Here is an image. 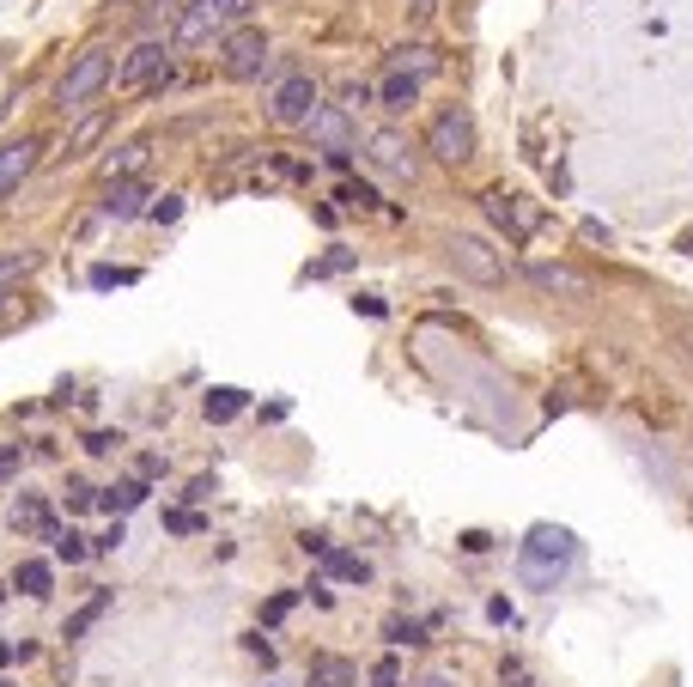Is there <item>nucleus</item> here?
Instances as JSON below:
<instances>
[{
    "label": "nucleus",
    "mask_w": 693,
    "mask_h": 687,
    "mask_svg": "<svg viewBox=\"0 0 693 687\" xmlns=\"http://www.w3.org/2000/svg\"><path fill=\"white\" fill-rule=\"evenodd\" d=\"M383 633H390V645H426V627H420V621H390Z\"/></svg>",
    "instance_id": "obj_31"
},
{
    "label": "nucleus",
    "mask_w": 693,
    "mask_h": 687,
    "mask_svg": "<svg viewBox=\"0 0 693 687\" xmlns=\"http://www.w3.org/2000/svg\"><path fill=\"white\" fill-rule=\"evenodd\" d=\"M365 681H371V687H402V663H396V657H377Z\"/></svg>",
    "instance_id": "obj_29"
},
{
    "label": "nucleus",
    "mask_w": 693,
    "mask_h": 687,
    "mask_svg": "<svg viewBox=\"0 0 693 687\" xmlns=\"http://www.w3.org/2000/svg\"><path fill=\"white\" fill-rule=\"evenodd\" d=\"M323 566H329V578H347V584H365V578H371V566H365L359 554H341V548H329Z\"/></svg>",
    "instance_id": "obj_23"
},
{
    "label": "nucleus",
    "mask_w": 693,
    "mask_h": 687,
    "mask_svg": "<svg viewBox=\"0 0 693 687\" xmlns=\"http://www.w3.org/2000/svg\"><path fill=\"white\" fill-rule=\"evenodd\" d=\"M681 250H687V256H693V232H687V238H681Z\"/></svg>",
    "instance_id": "obj_40"
},
{
    "label": "nucleus",
    "mask_w": 693,
    "mask_h": 687,
    "mask_svg": "<svg viewBox=\"0 0 693 687\" xmlns=\"http://www.w3.org/2000/svg\"><path fill=\"white\" fill-rule=\"evenodd\" d=\"M396 67H402V73H414V80H426V73H432L438 61H432V49H402V61H396Z\"/></svg>",
    "instance_id": "obj_30"
},
{
    "label": "nucleus",
    "mask_w": 693,
    "mask_h": 687,
    "mask_svg": "<svg viewBox=\"0 0 693 687\" xmlns=\"http://www.w3.org/2000/svg\"><path fill=\"white\" fill-rule=\"evenodd\" d=\"M92 134H98V116H86L80 128H73V140H67V159H73V152H80V146H92Z\"/></svg>",
    "instance_id": "obj_34"
},
{
    "label": "nucleus",
    "mask_w": 693,
    "mask_h": 687,
    "mask_svg": "<svg viewBox=\"0 0 693 687\" xmlns=\"http://www.w3.org/2000/svg\"><path fill=\"white\" fill-rule=\"evenodd\" d=\"M98 213H104V219H140V213H146V183H140V177H116V183H104Z\"/></svg>",
    "instance_id": "obj_13"
},
{
    "label": "nucleus",
    "mask_w": 693,
    "mask_h": 687,
    "mask_svg": "<svg viewBox=\"0 0 693 687\" xmlns=\"http://www.w3.org/2000/svg\"><path fill=\"white\" fill-rule=\"evenodd\" d=\"M311 687H359V669L347 657H311Z\"/></svg>",
    "instance_id": "obj_16"
},
{
    "label": "nucleus",
    "mask_w": 693,
    "mask_h": 687,
    "mask_svg": "<svg viewBox=\"0 0 693 687\" xmlns=\"http://www.w3.org/2000/svg\"><path fill=\"white\" fill-rule=\"evenodd\" d=\"M177 213H183V195H165V201H152V207H146V219H159V225H171Z\"/></svg>",
    "instance_id": "obj_32"
},
{
    "label": "nucleus",
    "mask_w": 693,
    "mask_h": 687,
    "mask_svg": "<svg viewBox=\"0 0 693 687\" xmlns=\"http://www.w3.org/2000/svg\"><path fill=\"white\" fill-rule=\"evenodd\" d=\"M0 116H7V104H0Z\"/></svg>",
    "instance_id": "obj_42"
},
{
    "label": "nucleus",
    "mask_w": 693,
    "mask_h": 687,
    "mask_svg": "<svg viewBox=\"0 0 693 687\" xmlns=\"http://www.w3.org/2000/svg\"><path fill=\"white\" fill-rule=\"evenodd\" d=\"M481 207H487V219L499 225L511 244L535 238V225H542V207H529V195H505V189H493V195H481Z\"/></svg>",
    "instance_id": "obj_8"
},
{
    "label": "nucleus",
    "mask_w": 693,
    "mask_h": 687,
    "mask_svg": "<svg viewBox=\"0 0 693 687\" xmlns=\"http://www.w3.org/2000/svg\"><path fill=\"white\" fill-rule=\"evenodd\" d=\"M49 584H55V572H49L43 560H19V572H13V590H19V596L43 602V596H49Z\"/></svg>",
    "instance_id": "obj_18"
},
{
    "label": "nucleus",
    "mask_w": 693,
    "mask_h": 687,
    "mask_svg": "<svg viewBox=\"0 0 693 687\" xmlns=\"http://www.w3.org/2000/svg\"><path fill=\"white\" fill-rule=\"evenodd\" d=\"M134 268H92V286H128Z\"/></svg>",
    "instance_id": "obj_33"
},
{
    "label": "nucleus",
    "mask_w": 693,
    "mask_h": 687,
    "mask_svg": "<svg viewBox=\"0 0 693 687\" xmlns=\"http://www.w3.org/2000/svg\"><path fill=\"white\" fill-rule=\"evenodd\" d=\"M13 529H19V536H43V542H55V529H61V523L49 517V505H43V499H31V493H25V499L13 505Z\"/></svg>",
    "instance_id": "obj_14"
},
{
    "label": "nucleus",
    "mask_w": 693,
    "mask_h": 687,
    "mask_svg": "<svg viewBox=\"0 0 693 687\" xmlns=\"http://www.w3.org/2000/svg\"><path fill=\"white\" fill-rule=\"evenodd\" d=\"M444 256H450V268H456L462 280H475V286H499V280H505V256H499L487 238H475V232H456V238L444 244Z\"/></svg>",
    "instance_id": "obj_4"
},
{
    "label": "nucleus",
    "mask_w": 693,
    "mask_h": 687,
    "mask_svg": "<svg viewBox=\"0 0 693 687\" xmlns=\"http://www.w3.org/2000/svg\"><path fill=\"white\" fill-rule=\"evenodd\" d=\"M268 116L280 122V128H304L317 116V80L311 73H286V80L274 86V98H268Z\"/></svg>",
    "instance_id": "obj_6"
},
{
    "label": "nucleus",
    "mask_w": 693,
    "mask_h": 687,
    "mask_svg": "<svg viewBox=\"0 0 693 687\" xmlns=\"http://www.w3.org/2000/svg\"><path fill=\"white\" fill-rule=\"evenodd\" d=\"M426 152L444 159V165H469L475 159V116L462 110V104H444L432 116V128H426Z\"/></svg>",
    "instance_id": "obj_3"
},
{
    "label": "nucleus",
    "mask_w": 693,
    "mask_h": 687,
    "mask_svg": "<svg viewBox=\"0 0 693 687\" xmlns=\"http://www.w3.org/2000/svg\"><path fill=\"white\" fill-rule=\"evenodd\" d=\"M165 529H171V536H201V511H165Z\"/></svg>",
    "instance_id": "obj_28"
},
{
    "label": "nucleus",
    "mask_w": 693,
    "mask_h": 687,
    "mask_svg": "<svg viewBox=\"0 0 693 687\" xmlns=\"http://www.w3.org/2000/svg\"><path fill=\"white\" fill-rule=\"evenodd\" d=\"M104 608H110V590H98V596H92V602L80 608V615H73V621L61 627V639H67V645H80V639H86V633L98 627V615H104Z\"/></svg>",
    "instance_id": "obj_19"
},
{
    "label": "nucleus",
    "mask_w": 693,
    "mask_h": 687,
    "mask_svg": "<svg viewBox=\"0 0 693 687\" xmlns=\"http://www.w3.org/2000/svg\"><path fill=\"white\" fill-rule=\"evenodd\" d=\"M365 159H371L383 177H396V183H414V177H420V152H414L396 128H377L371 146H365Z\"/></svg>",
    "instance_id": "obj_9"
},
{
    "label": "nucleus",
    "mask_w": 693,
    "mask_h": 687,
    "mask_svg": "<svg viewBox=\"0 0 693 687\" xmlns=\"http://www.w3.org/2000/svg\"><path fill=\"white\" fill-rule=\"evenodd\" d=\"M244 390H231V384H219V390H207V402H201V414L207 420H231V414H244Z\"/></svg>",
    "instance_id": "obj_20"
},
{
    "label": "nucleus",
    "mask_w": 693,
    "mask_h": 687,
    "mask_svg": "<svg viewBox=\"0 0 693 687\" xmlns=\"http://www.w3.org/2000/svg\"><path fill=\"white\" fill-rule=\"evenodd\" d=\"M341 268H353V250H329L323 262L304 268V280H329V274H341Z\"/></svg>",
    "instance_id": "obj_25"
},
{
    "label": "nucleus",
    "mask_w": 693,
    "mask_h": 687,
    "mask_svg": "<svg viewBox=\"0 0 693 687\" xmlns=\"http://www.w3.org/2000/svg\"><path fill=\"white\" fill-rule=\"evenodd\" d=\"M116 444H122V432H92V438H86V450H92V456H110Z\"/></svg>",
    "instance_id": "obj_35"
},
{
    "label": "nucleus",
    "mask_w": 693,
    "mask_h": 687,
    "mask_svg": "<svg viewBox=\"0 0 693 687\" xmlns=\"http://www.w3.org/2000/svg\"><path fill=\"white\" fill-rule=\"evenodd\" d=\"M110 67H116V61H110V49H86L80 61H73V67L61 73V86H55V110H61V116H86V110H92V98L110 86Z\"/></svg>",
    "instance_id": "obj_2"
},
{
    "label": "nucleus",
    "mask_w": 693,
    "mask_h": 687,
    "mask_svg": "<svg viewBox=\"0 0 693 687\" xmlns=\"http://www.w3.org/2000/svg\"><path fill=\"white\" fill-rule=\"evenodd\" d=\"M140 499H146V481H116V487H104V493H98V505H104V511H134Z\"/></svg>",
    "instance_id": "obj_22"
},
{
    "label": "nucleus",
    "mask_w": 693,
    "mask_h": 687,
    "mask_svg": "<svg viewBox=\"0 0 693 687\" xmlns=\"http://www.w3.org/2000/svg\"><path fill=\"white\" fill-rule=\"evenodd\" d=\"M304 128H311V140L323 152H353V116H347V104H317V116L304 122Z\"/></svg>",
    "instance_id": "obj_11"
},
{
    "label": "nucleus",
    "mask_w": 693,
    "mask_h": 687,
    "mask_svg": "<svg viewBox=\"0 0 693 687\" xmlns=\"http://www.w3.org/2000/svg\"><path fill=\"white\" fill-rule=\"evenodd\" d=\"M292 602H298V596H292V590H280V596H274V602H268V608H262V621H268V627H274V621H280V615H286V608H292Z\"/></svg>",
    "instance_id": "obj_36"
},
{
    "label": "nucleus",
    "mask_w": 693,
    "mask_h": 687,
    "mask_svg": "<svg viewBox=\"0 0 693 687\" xmlns=\"http://www.w3.org/2000/svg\"><path fill=\"white\" fill-rule=\"evenodd\" d=\"M171 49L165 43H140L128 61H122V92H159V86H171Z\"/></svg>",
    "instance_id": "obj_7"
},
{
    "label": "nucleus",
    "mask_w": 693,
    "mask_h": 687,
    "mask_svg": "<svg viewBox=\"0 0 693 687\" xmlns=\"http://www.w3.org/2000/svg\"><path fill=\"white\" fill-rule=\"evenodd\" d=\"M49 548H55V560H67V566H80V560L92 554L80 529H55V542H49Z\"/></svg>",
    "instance_id": "obj_24"
},
{
    "label": "nucleus",
    "mask_w": 693,
    "mask_h": 687,
    "mask_svg": "<svg viewBox=\"0 0 693 687\" xmlns=\"http://www.w3.org/2000/svg\"><path fill=\"white\" fill-rule=\"evenodd\" d=\"M31 657V645H0V663H25Z\"/></svg>",
    "instance_id": "obj_37"
},
{
    "label": "nucleus",
    "mask_w": 693,
    "mask_h": 687,
    "mask_svg": "<svg viewBox=\"0 0 693 687\" xmlns=\"http://www.w3.org/2000/svg\"><path fill=\"white\" fill-rule=\"evenodd\" d=\"M37 159H43V134H19V140L0 146V201H7V195L37 171Z\"/></svg>",
    "instance_id": "obj_10"
},
{
    "label": "nucleus",
    "mask_w": 693,
    "mask_h": 687,
    "mask_svg": "<svg viewBox=\"0 0 693 687\" xmlns=\"http://www.w3.org/2000/svg\"><path fill=\"white\" fill-rule=\"evenodd\" d=\"M529 286H542V292H560V298H590V274L566 268V262H529L523 268Z\"/></svg>",
    "instance_id": "obj_12"
},
{
    "label": "nucleus",
    "mask_w": 693,
    "mask_h": 687,
    "mask_svg": "<svg viewBox=\"0 0 693 687\" xmlns=\"http://www.w3.org/2000/svg\"><path fill=\"white\" fill-rule=\"evenodd\" d=\"M304 687H311V681H304Z\"/></svg>",
    "instance_id": "obj_44"
},
{
    "label": "nucleus",
    "mask_w": 693,
    "mask_h": 687,
    "mask_svg": "<svg viewBox=\"0 0 693 687\" xmlns=\"http://www.w3.org/2000/svg\"><path fill=\"white\" fill-rule=\"evenodd\" d=\"M0 687H7V681H0Z\"/></svg>",
    "instance_id": "obj_43"
},
{
    "label": "nucleus",
    "mask_w": 693,
    "mask_h": 687,
    "mask_svg": "<svg viewBox=\"0 0 693 687\" xmlns=\"http://www.w3.org/2000/svg\"><path fill=\"white\" fill-rule=\"evenodd\" d=\"M201 37H213V25L201 19V7H189V13L177 19V43H201Z\"/></svg>",
    "instance_id": "obj_26"
},
{
    "label": "nucleus",
    "mask_w": 693,
    "mask_h": 687,
    "mask_svg": "<svg viewBox=\"0 0 693 687\" xmlns=\"http://www.w3.org/2000/svg\"><path fill=\"white\" fill-rule=\"evenodd\" d=\"M408 13H414V19H432V13H438V0H408Z\"/></svg>",
    "instance_id": "obj_38"
},
{
    "label": "nucleus",
    "mask_w": 693,
    "mask_h": 687,
    "mask_svg": "<svg viewBox=\"0 0 693 687\" xmlns=\"http://www.w3.org/2000/svg\"><path fill=\"white\" fill-rule=\"evenodd\" d=\"M377 104H383V110H396V116H402V110H414V104H420V80H414V73H402V67H396L390 80L377 86Z\"/></svg>",
    "instance_id": "obj_15"
},
{
    "label": "nucleus",
    "mask_w": 693,
    "mask_h": 687,
    "mask_svg": "<svg viewBox=\"0 0 693 687\" xmlns=\"http://www.w3.org/2000/svg\"><path fill=\"white\" fill-rule=\"evenodd\" d=\"M420 687H456V681H450V675H426Z\"/></svg>",
    "instance_id": "obj_39"
},
{
    "label": "nucleus",
    "mask_w": 693,
    "mask_h": 687,
    "mask_svg": "<svg viewBox=\"0 0 693 687\" xmlns=\"http://www.w3.org/2000/svg\"><path fill=\"white\" fill-rule=\"evenodd\" d=\"M7 298H13V292H0V311H7Z\"/></svg>",
    "instance_id": "obj_41"
},
{
    "label": "nucleus",
    "mask_w": 693,
    "mask_h": 687,
    "mask_svg": "<svg viewBox=\"0 0 693 687\" xmlns=\"http://www.w3.org/2000/svg\"><path fill=\"white\" fill-rule=\"evenodd\" d=\"M195 7H201V19H207L213 31H231V25L250 19V0H195Z\"/></svg>",
    "instance_id": "obj_17"
},
{
    "label": "nucleus",
    "mask_w": 693,
    "mask_h": 687,
    "mask_svg": "<svg viewBox=\"0 0 693 687\" xmlns=\"http://www.w3.org/2000/svg\"><path fill=\"white\" fill-rule=\"evenodd\" d=\"M341 207H365V213H377L383 201H377V189H371V183H347V189H341Z\"/></svg>",
    "instance_id": "obj_27"
},
{
    "label": "nucleus",
    "mask_w": 693,
    "mask_h": 687,
    "mask_svg": "<svg viewBox=\"0 0 693 687\" xmlns=\"http://www.w3.org/2000/svg\"><path fill=\"white\" fill-rule=\"evenodd\" d=\"M572 566H578V536H572V529H560V523H535L529 536H523V548H517V578H523L529 590L566 584Z\"/></svg>",
    "instance_id": "obj_1"
},
{
    "label": "nucleus",
    "mask_w": 693,
    "mask_h": 687,
    "mask_svg": "<svg viewBox=\"0 0 693 687\" xmlns=\"http://www.w3.org/2000/svg\"><path fill=\"white\" fill-rule=\"evenodd\" d=\"M219 61H225V73L231 80H256V73L268 67V31L262 25H231L225 37H219Z\"/></svg>",
    "instance_id": "obj_5"
},
{
    "label": "nucleus",
    "mask_w": 693,
    "mask_h": 687,
    "mask_svg": "<svg viewBox=\"0 0 693 687\" xmlns=\"http://www.w3.org/2000/svg\"><path fill=\"white\" fill-rule=\"evenodd\" d=\"M146 165V146L134 140V146H122V152H110V159H104V183H116V177H134Z\"/></svg>",
    "instance_id": "obj_21"
}]
</instances>
